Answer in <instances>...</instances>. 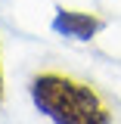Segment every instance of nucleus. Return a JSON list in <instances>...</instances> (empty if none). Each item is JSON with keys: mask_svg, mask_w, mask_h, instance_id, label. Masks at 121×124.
I'll list each match as a JSON object with an SVG mask.
<instances>
[{"mask_svg": "<svg viewBox=\"0 0 121 124\" xmlns=\"http://www.w3.org/2000/svg\"><path fill=\"white\" fill-rule=\"evenodd\" d=\"M31 102L53 124H112L106 99L90 84L62 71H37L28 84Z\"/></svg>", "mask_w": 121, "mask_h": 124, "instance_id": "1", "label": "nucleus"}, {"mask_svg": "<svg viewBox=\"0 0 121 124\" xmlns=\"http://www.w3.org/2000/svg\"><path fill=\"white\" fill-rule=\"evenodd\" d=\"M53 31L62 37H72V40H90L103 31V19L93 13H78V9H56Z\"/></svg>", "mask_w": 121, "mask_h": 124, "instance_id": "2", "label": "nucleus"}, {"mask_svg": "<svg viewBox=\"0 0 121 124\" xmlns=\"http://www.w3.org/2000/svg\"><path fill=\"white\" fill-rule=\"evenodd\" d=\"M0 102H3V65H0Z\"/></svg>", "mask_w": 121, "mask_h": 124, "instance_id": "3", "label": "nucleus"}]
</instances>
